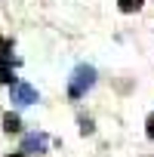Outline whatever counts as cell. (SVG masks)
Masks as SVG:
<instances>
[{"label": "cell", "instance_id": "cell-1", "mask_svg": "<svg viewBox=\"0 0 154 157\" xmlns=\"http://www.w3.org/2000/svg\"><path fill=\"white\" fill-rule=\"evenodd\" d=\"M93 83H96V68L93 65H77L74 74H71L68 96L71 99H80V96H87V90H93Z\"/></svg>", "mask_w": 154, "mask_h": 157}, {"label": "cell", "instance_id": "cell-2", "mask_svg": "<svg viewBox=\"0 0 154 157\" xmlns=\"http://www.w3.org/2000/svg\"><path fill=\"white\" fill-rule=\"evenodd\" d=\"M10 96H13V102L16 105H34L40 96H37V90L34 86H28V83H10Z\"/></svg>", "mask_w": 154, "mask_h": 157}, {"label": "cell", "instance_id": "cell-3", "mask_svg": "<svg viewBox=\"0 0 154 157\" xmlns=\"http://www.w3.org/2000/svg\"><path fill=\"white\" fill-rule=\"evenodd\" d=\"M43 148H46V136H37V132L22 142V154H40Z\"/></svg>", "mask_w": 154, "mask_h": 157}, {"label": "cell", "instance_id": "cell-4", "mask_svg": "<svg viewBox=\"0 0 154 157\" xmlns=\"http://www.w3.org/2000/svg\"><path fill=\"white\" fill-rule=\"evenodd\" d=\"M3 129H6V132H19V129H22V120H19L16 114H6V117H3Z\"/></svg>", "mask_w": 154, "mask_h": 157}, {"label": "cell", "instance_id": "cell-5", "mask_svg": "<svg viewBox=\"0 0 154 157\" xmlns=\"http://www.w3.org/2000/svg\"><path fill=\"white\" fill-rule=\"evenodd\" d=\"M0 83H13V68H10V62H0Z\"/></svg>", "mask_w": 154, "mask_h": 157}, {"label": "cell", "instance_id": "cell-6", "mask_svg": "<svg viewBox=\"0 0 154 157\" xmlns=\"http://www.w3.org/2000/svg\"><path fill=\"white\" fill-rule=\"evenodd\" d=\"M117 3H120V10H123V13H136V10L145 3V0H117Z\"/></svg>", "mask_w": 154, "mask_h": 157}, {"label": "cell", "instance_id": "cell-7", "mask_svg": "<svg viewBox=\"0 0 154 157\" xmlns=\"http://www.w3.org/2000/svg\"><path fill=\"white\" fill-rule=\"evenodd\" d=\"M10 52H13V43L0 37V62H10Z\"/></svg>", "mask_w": 154, "mask_h": 157}, {"label": "cell", "instance_id": "cell-8", "mask_svg": "<svg viewBox=\"0 0 154 157\" xmlns=\"http://www.w3.org/2000/svg\"><path fill=\"white\" fill-rule=\"evenodd\" d=\"M80 132H83V136L93 132V120H80Z\"/></svg>", "mask_w": 154, "mask_h": 157}, {"label": "cell", "instance_id": "cell-9", "mask_svg": "<svg viewBox=\"0 0 154 157\" xmlns=\"http://www.w3.org/2000/svg\"><path fill=\"white\" fill-rule=\"evenodd\" d=\"M145 132H148V136H151V139H154V114H151V117H148V123H145Z\"/></svg>", "mask_w": 154, "mask_h": 157}]
</instances>
